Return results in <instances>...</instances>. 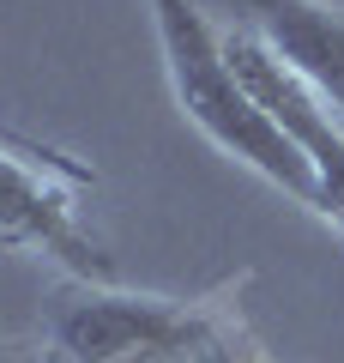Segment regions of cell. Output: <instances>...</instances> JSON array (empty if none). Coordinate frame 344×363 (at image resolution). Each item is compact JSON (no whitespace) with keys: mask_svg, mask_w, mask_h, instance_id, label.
<instances>
[{"mask_svg":"<svg viewBox=\"0 0 344 363\" xmlns=\"http://www.w3.org/2000/svg\"><path fill=\"white\" fill-rule=\"evenodd\" d=\"M0 363H55V357H49V351H42V357H0Z\"/></svg>","mask_w":344,"mask_h":363,"instance_id":"cell-7","label":"cell"},{"mask_svg":"<svg viewBox=\"0 0 344 363\" xmlns=\"http://www.w3.org/2000/svg\"><path fill=\"white\" fill-rule=\"evenodd\" d=\"M224 49H229V61H236V73L248 79L254 104L266 109L284 128V140L302 152L308 176H314V212L344 230V128H338V116H332L248 25H224Z\"/></svg>","mask_w":344,"mask_h":363,"instance_id":"cell-4","label":"cell"},{"mask_svg":"<svg viewBox=\"0 0 344 363\" xmlns=\"http://www.w3.org/2000/svg\"><path fill=\"white\" fill-rule=\"evenodd\" d=\"M200 363H272V357H260V351H254V339H248L242 327H229V333L217 339V345L205 351Z\"/></svg>","mask_w":344,"mask_h":363,"instance_id":"cell-6","label":"cell"},{"mask_svg":"<svg viewBox=\"0 0 344 363\" xmlns=\"http://www.w3.org/2000/svg\"><path fill=\"white\" fill-rule=\"evenodd\" d=\"M272 363H278V357H272Z\"/></svg>","mask_w":344,"mask_h":363,"instance_id":"cell-8","label":"cell"},{"mask_svg":"<svg viewBox=\"0 0 344 363\" xmlns=\"http://www.w3.org/2000/svg\"><path fill=\"white\" fill-rule=\"evenodd\" d=\"M157 13V43H164V73L176 91L181 116L236 164H248L260 182H272L278 194L302 200L314 212V176H308L302 152L284 140V128L254 104L248 79L236 73L224 49V25L205 13V0H151Z\"/></svg>","mask_w":344,"mask_h":363,"instance_id":"cell-1","label":"cell"},{"mask_svg":"<svg viewBox=\"0 0 344 363\" xmlns=\"http://www.w3.org/2000/svg\"><path fill=\"white\" fill-rule=\"evenodd\" d=\"M85 182H91L85 164L0 133V242L61 260L79 285H115L103 248L85 236L73 206V188H85Z\"/></svg>","mask_w":344,"mask_h":363,"instance_id":"cell-3","label":"cell"},{"mask_svg":"<svg viewBox=\"0 0 344 363\" xmlns=\"http://www.w3.org/2000/svg\"><path fill=\"white\" fill-rule=\"evenodd\" d=\"M236 25H248L344 128V6L332 0H236Z\"/></svg>","mask_w":344,"mask_h":363,"instance_id":"cell-5","label":"cell"},{"mask_svg":"<svg viewBox=\"0 0 344 363\" xmlns=\"http://www.w3.org/2000/svg\"><path fill=\"white\" fill-rule=\"evenodd\" d=\"M236 315L217 303H181L121 285L61 291L49 309V357L55 363H200Z\"/></svg>","mask_w":344,"mask_h":363,"instance_id":"cell-2","label":"cell"}]
</instances>
